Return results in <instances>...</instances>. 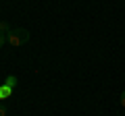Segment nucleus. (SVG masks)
<instances>
[{"label":"nucleus","instance_id":"nucleus-1","mask_svg":"<svg viewBox=\"0 0 125 116\" xmlns=\"http://www.w3.org/2000/svg\"><path fill=\"white\" fill-rule=\"evenodd\" d=\"M29 41V31L27 29H10V33H6V44L13 46V48H19V46L27 44Z\"/></svg>","mask_w":125,"mask_h":116},{"label":"nucleus","instance_id":"nucleus-2","mask_svg":"<svg viewBox=\"0 0 125 116\" xmlns=\"http://www.w3.org/2000/svg\"><path fill=\"white\" fill-rule=\"evenodd\" d=\"M17 83H19V81H17V77H15V75H9V77H6V81H4V85H9L10 89L17 87Z\"/></svg>","mask_w":125,"mask_h":116},{"label":"nucleus","instance_id":"nucleus-3","mask_svg":"<svg viewBox=\"0 0 125 116\" xmlns=\"http://www.w3.org/2000/svg\"><path fill=\"white\" fill-rule=\"evenodd\" d=\"M10 91H13V89H10L9 85H2V87H0V98H9Z\"/></svg>","mask_w":125,"mask_h":116},{"label":"nucleus","instance_id":"nucleus-4","mask_svg":"<svg viewBox=\"0 0 125 116\" xmlns=\"http://www.w3.org/2000/svg\"><path fill=\"white\" fill-rule=\"evenodd\" d=\"M0 33H10V25L6 21H0Z\"/></svg>","mask_w":125,"mask_h":116},{"label":"nucleus","instance_id":"nucleus-5","mask_svg":"<svg viewBox=\"0 0 125 116\" xmlns=\"http://www.w3.org/2000/svg\"><path fill=\"white\" fill-rule=\"evenodd\" d=\"M6 44V33H0V48Z\"/></svg>","mask_w":125,"mask_h":116},{"label":"nucleus","instance_id":"nucleus-6","mask_svg":"<svg viewBox=\"0 0 125 116\" xmlns=\"http://www.w3.org/2000/svg\"><path fill=\"white\" fill-rule=\"evenodd\" d=\"M0 116H6V106L0 102Z\"/></svg>","mask_w":125,"mask_h":116},{"label":"nucleus","instance_id":"nucleus-7","mask_svg":"<svg viewBox=\"0 0 125 116\" xmlns=\"http://www.w3.org/2000/svg\"><path fill=\"white\" fill-rule=\"evenodd\" d=\"M119 102H121V108H125V89L121 91V99H119Z\"/></svg>","mask_w":125,"mask_h":116}]
</instances>
